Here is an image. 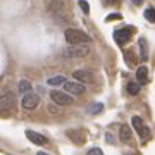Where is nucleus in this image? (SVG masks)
I'll list each match as a JSON object with an SVG mask.
<instances>
[{"label": "nucleus", "instance_id": "obj_1", "mask_svg": "<svg viewBox=\"0 0 155 155\" xmlns=\"http://www.w3.org/2000/svg\"><path fill=\"white\" fill-rule=\"evenodd\" d=\"M64 36H66V41L69 45H88L90 41H91L90 35H86L84 31H81V29L69 28V29H66Z\"/></svg>", "mask_w": 155, "mask_h": 155}, {"label": "nucleus", "instance_id": "obj_2", "mask_svg": "<svg viewBox=\"0 0 155 155\" xmlns=\"http://www.w3.org/2000/svg\"><path fill=\"white\" fill-rule=\"evenodd\" d=\"M88 54H90L88 45H71L69 48L62 52V57H66V59H81V57H86Z\"/></svg>", "mask_w": 155, "mask_h": 155}, {"label": "nucleus", "instance_id": "obj_3", "mask_svg": "<svg viewBox=\"0 0 155 155\" xmlns=\"http://www.w3.org/2000/svg\"><path fill=\"white\" fill-rule=\"evenodd\" d=\"M14 107H16V97L12 93H5L0 97V116H11L14 112Z\"/></svg>", "mask_w": 155, "mask_h": 155}, {"label": "nucleus", "instance_id": "obj_4", "mask_svg": "<svg viewBox=\"0 0 155 155\" xmlns=\"http://www.w3.org/2000/svg\"><path fill=\"white\" fill-rule=\"evenodd\" d=\"M50 98L54 100V104L55 105H71L72 102H74V97L69 93H66V91H59V90H55V91H52L50 93Z\"/></svg>", "mask_w": 155, "mask_h": 155}, {"label": "nucleus", "instance_id": "obj_5", "mask_svg": "<svg viewBox=\"0 0 155 155\" xmlns=\"http://www.w3.org/2000/svg\"><path fill=\"white\" fill-rule=\"evenodd\" d=\"M64 91L72 95V97H79V95H83L86 91V88H84L83 83L74 79V81H64Z\"/></svg>", "mask_w": 155, "mask_h": 155}, {"label": "nucleus", "instance_id": "obj_6", "mask_svg": "<svg viewBox=\"0 0 155 155\" xmlns=\"http://www.w3.org/2000/svg\"><path fill=\"white\" fill-rule=\"evenodd\" d=\"M40 104V97L36 93H33V91H28V93H24V97H22L21 100V105L24 107V109H28V110H33V109H36Z\"/></svg>", "mask_w": 155, "mask_h": 155}, {"label": "nucleus", "instance_id": "obj_7", "mask_svg": "<svg viewBox=\"0 0 155 155\" xmlns=\"http://www.w3.org/2000/svg\"><path fill=\"white\" fill-rule=\"evenodd\" d=\"M134 31V28H122V29H117L114 33V40L116 43L119 45H126L129 40H131V33Z\"/></svg>", "mask_w": 155, "mask_h": 155}, {"label": "nucleus", "instance_id": "obj_8", "mask_svg": "<svg viewBox=\"0 0 155 155\" xmlns=\"http://www.w3.org/2000/svg\"><path fill=\"white\" fill-rule=\"evenodd\" d=\"M133 127H134V131L138 133V136L141 140L148 138V127L145 126V122H143V119H141V117H138V116L133 117Z\"/></svg>", "mask_w": 155, "mask_h": 155}, {"label": "nucleus", "instance_id": "obj_9", "mask_svg": "<svg viewBox=\"0 0 155 155\" xmlns=\"http://www.w3.org/2000/svg\"><path fill=\"white\" fill-rule=\"evenodd\" d=\"M48 11L52 12V14L59 16V17L66 16V5H64L62 0H52V2L48 4Z\"/></svg>", "mask_w": 155, "mask_h": 155}, {"label": "nucleus", "instance_id": "obj_10", "mask_svg": "<svg viewBox=\"0 0 155 155\" xmlns=\"http://www.w3.org/2000/svg\"><path fill=\"white\" fill-rule=\"evenodd\" d=\"M26 138L31 141V143L35 145H40V147H45V145L48 143V140L45 138L43 134H40V133H35V131H31V129H28L26 131Z\"/></svg>", "mask_w": 155, "mask_h": 155}, {"label": "nucleus", "instance_id": "obj_11", "mask_svg": "<svg viewBox=\"0 0 155 155\" xmlns=\"http://www.w3.org/2000/svg\"><path fill=\"white\" fill-rule=\"evenodd\" d=\"M72 76H74L76 81H79V83H83V84L91 81V74L88 71H84V69H76V71L72 72Z\"/></svg>", "mask_w": 155, "mask_h": 155}, {"label": "nucleus", "instance_id": "obj_12", "mask_svg": "<svg viewBox=\"0 0 155 155\" xmlns=\"http://www.w3.org/2000/svg\"><path fill=\"white\" fill-rule=\"evenodd\" d=\"M136 81H138L140 84L148 83V67L147 66H140L138 69H136Z\"/></svg>", "mask_w": 155, "mask_h": 155}, {"label": "nucleus", "instance_id": "obj_13", "mask_svg": "<svg viewBox=\"0 0 155 155\" xmlns=\"http://www.w3.org/2000/svg\"><path fill=\"white\" fill-rule=\"evenodd\" d=\"M119 138H121L122 143H129L131 141V127L122 124L121 126V131H119Z\"/></svg>", "mask_w": 155, "mask_h": 155}, {"label": "nucleus", "instance_id": "obj_14", "mask_svg": "<svg viewBox=\"0 0 155 155\" xmlns=\"http://www.w3.org/2000/svg\"><path fill=\"white\" fill-rule=\"evenodd\" d=\"M126 90H127V93L129 95H138L140 93V90H141V84L138 83V81H131V83H127V86H126Z\"/></svg>", "mask_w": 155, "mask_h": 155}, {"label": "nucleus", "instance_id": "obj_15", "mask_svg": "<svg viewBox=\"0 0 155 155\" xmlns=\"http://www.w3.org/2000/svg\"><path fill=\"white\" fill-rule=\"evenodd\" d=\"M17 88H19V93H28V91H31V83H29V81H26V79H21V81H19V84H17Z\"/></svg>", "mask_w": 155, "mask_h": 155}, {"label": "nucleus", "instance_id": "obj_16", "mask_svg": "<svg viewBox=\"0 0 155 155\" xmlns=\"http://www.w3.org/2000/svg\"><path fill=\"white\" fill-rule=\"evenodd\" d=\"M102 110H104V104H98V102H95V104H91V105L88 107V112L91 114V116H95V114H100Z\"/></svg>", "mask_w": 155, "mask_h": 155}, {"label": "nucleus", "instance_id": "obj_17", "mask_svg": "<svg viewBox=\"0 0 155 155\" xmlns=\"http://www.w3.org/2000/svg\"><path fill=\"white\" fill-rule=\"evenodd\" d=\"M64 81H66L64 76H54V78H48L47 83H48L50 86H57V84H64Z\"/></svg>", "mask_w": 155, "mask_h": 155}, {"label": "nucleus", "instance_id": "obj_18", "mask_svg": "<svg viewBox=\"0 0 155 155\" xmlns=\"http://www.w3.org/2000/svg\"><path fill=\"white\" fill-rule=\"evenodd\" d=\"M67 136H69V138H71L74 143H78V145H83V143H84V136H83V134H81V136H78V133L74 134V131H72V129L67 133Z\"/></svg>", "mask_w": 155, "mask_h": 155}, {"label": "nucleus", "instance_id": "obj_19", "mask_svg": "<svg viewBox=\"0 0 155 155\" xmlns=\"http://www.w3.org/2000/svg\"><path fill=\"white\" fill-rule=\"evenodd\" d=\"M145 19L150 21V22H155V9H153V7L145 9Z\"/></svg>", "mask_w": 155, "mask_h": 155}, {"label": "nucleus", "instance_id": "obj_20", "mask_svg": "<svg viewBox=\"0 0 155 155\" xmlns=\"http://www.w3.org/2000/svg\"><path fill=\"white\" fill-rule=\"evenodd\" d=\"M140 48H141V61H145V55H147V43H145L143 38H140Z\"/></svg>", "mask_w": 155, "mask_h": 155}, {"label": "nucleus", "instance_id": "obj_21", "mask_svg": "<svg viewBox=\"0 0 155 155\" xmlns=\"http://www.w3.org/2000/svg\"><path fill=\"white\" fill-rule=\"evenodd\" d=\"M78 5L81 7V11H83L84 14H88V12H90V5H88V2H84V0H79V2H78Z\"/></svg>", "mask_w": 155, "mask_h": 155}, {"label": "nucleus", "instance_id": "obj_22", "mask_svg": "<svg viewBox=\"0 0 155 155\" xmlns=\"http://www.w3.org/2000/svg\"><path fill=\"white\" fill-rule=\"evenodd\" d=\"M86 155H104V152H102L100 148H91Z\"/></svg>", "mask_w": 155, "mask_h": 155}, {"label": "nucleus", "instance_id": "obj_23", "mask_svg": "<svg viewBox=\"0 0 155 155\" xmlns=\"http://www.w3.org/2000/svg\"><path fill=\"white\" fill-rule=\"evenodd\" d=\"M121 14H110V16H107V21H114V19H121Z\"/></svg>", "mask_w": 155, "mask_h": 155}, {"label": "nucleus", "instance_id": "obj_24", "mask_svg": "<svg viewBox=\"0 0 155 155\" xmlns=\"http://www.w3.org/2000/svg\"><path fill=\"white\" fill-rule=\"evenodd\" d=\"M114 2H116V0H104V4H107V5H109V4H114Z\"/></svg>", "mask_w": 155, "mask_h": 155}, {"label": "nucleus", "instance_id": "obj_25", "mask_svg": "<svg viewBox=\"0 0 155 155\" xmlns=\"http://www.w3.org/2000/svg\"><path fill=\"white\" fill-rule=\"evenodd\" d=\"M36 155H48V153H45V152H38Z\"/></svg>", "mask_w": 155, "mask_h": 155}, {"label": "nucleus", "instance_id": "obj_26", "mask_svg": "<svg viewBox=\"0 0 155 155\" xmlns=\"http://www.w3.org/2000/svg\"><path fill=\"white\" fill-rule=\"evenodd\" d=\"M127 155H133V153H127Z\"/></svg>", "mask_w": 155, "mask_h": 155}]
</instances>
